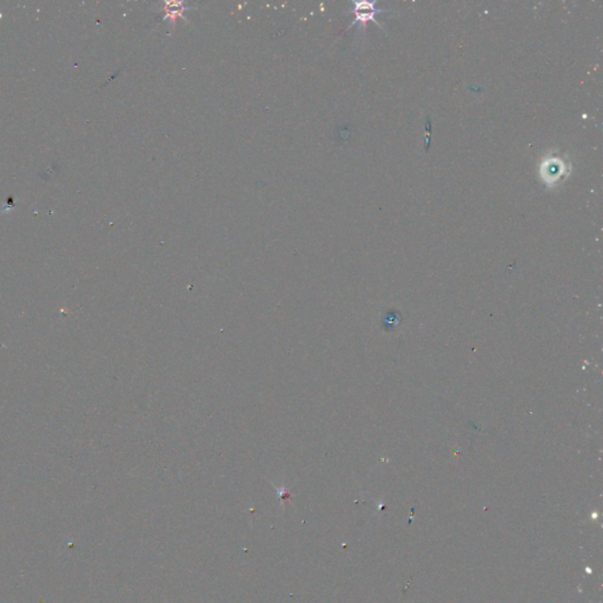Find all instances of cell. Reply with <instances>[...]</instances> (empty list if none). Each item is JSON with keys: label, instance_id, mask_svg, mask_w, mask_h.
<instances>
[{"label": "cell", "instance_id": "obj_1", "mask_svg": "<svg viewBox=\"0 0 603 603\" xmlns=\"http://www.w3.org/2000/svg\"><path fill=\"white\" fill-rule=\"evenodd\" d=\"M570 170L571 165L569 162L559 156H549L541 163L540 176L546 185L554 187L555 185H559L561 182L565 181V178L570 173Z\"/></svg>", "mask_w": 603, "mask_h": 603}, {"label": "cell", "instance_id": "obj_2", "mask_svg": "<svg viewBox=\"0 0 603 603\" xmlns=\"http://www.w3.org/2000/svg\"><path fill=\"white\" fill-rule=\"evenodd\" d=\"M353 5H355V8H353V13H355V20L351 25H350V27L352 26V25H355L356 22H362V25H363V29H365V24L368 21H374L375 24H377L378 26L382 29V26L380 25V22L375 19V16L377 15V13H383L385 12V11L383 10H378V8L375 7L376 2H368V1H355L353 2Z\"/></svg>", "mask_w": 603, "mask_h": 603}, {"label": "cell", "instance_id": "obj_3", "mask_svg": "<svg viewBox=\"0 0 603 603\" xmlns=\"http://www.w3.org/2000/svg\"><path fill=\"white\" fill-rule=\"evenodd\" d=\"M183 11H185V7L182 2H167L166 17L176 18V17L182 16V12H183Z\"/></svg>", "mask_w": 603, "mask_h": 603}]
</instances>
